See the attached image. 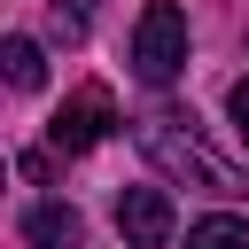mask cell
<instances>
[{"instance_id": "obj_1", "label": "cell", "mask_w": 249, "mask_h": 249, "mask_svg": "<svg viewBox=\"0 0 249 249\" xmlns=\"http://www.w3.org/2000/svg\"><path fill=\"white\" fill-rule=\"evenodd\" d=\"M140 156L163 179H187V187H210V195H249V179L226 156H210L202 132H195V117H179V109H148L140 117Z\"/></svg>"}, {"instance_id": "obj_2", "label": "cell", "mask_w": 249, "mask_h": 249, "mask_svg": "<svg viewBox=\"0 0 249 249\" xmlns=\"http://www.w3.org/2000/svg\"><path fill=\"white\" fill-rule=\"evenodd\" d=\"M132 70H140V86H171L187 70V16L171 0L140 8V23H132Z\"/></svg>"}, {"instance_id": "obj_3", "label": "cell", "mask_w": 249, "mask_h": 249, "mask_svg": "<svg viewBox=\"0 0 249 249\" xmlns=\"http://www.w3.org/2000/svg\"><path fill=\"white\" fill-rule=\"evenodd\" d=\"M109 132H117V101H109V86H78V93L54 109V124H47L54 156H86V148H101Z\"/></svg>"}, {"instance_id": "obj_4", "label": "cell", "mask_w": 249, "mask_h": 249, "mask_svg": "<svg viewBox=\"0 0 249 249\" xmlns=\"http://www.w3.org/2000/svg\"><path fill=\"white\" fill-rule=\"evenodd\" d=\"M117 233L132 249H163L171 241V195L163 187H124L117 195Z\"/></svg>"}, {"instance_id": "obj_5", "label": "cell", "mask_w": 249, "mask_h": 249, "mask_svg": "<svg viewBox=\"0 0 249 249\" xmlns=\"http://www.w3.org/2000/svg\"><path fill=\"white\" fill-rule=\"evenodd\" d=\"M23 241H31V249H78V241H86V218H78L70 202H31V210H23Z\"/></svg>"}, {"instance_id": "obj_6", "label": "cell", "mask_w": 249, "mask_h": 249, "mask_svg": "<svg viewBox=\"0 0 249 249\" xmlns=\"http://www.w3.org/2000/svg\"><path fill=\"white\" fill-rule=\"evenodd\" d=\"M0 62H8V86H16V93H31V86L47 78V54H39V39H8V47H0Z\"/></svg>"}, {"instance_id": "obj_7", "label": "cell", "mask_w": 249, "mask_h": 249, "mask_svg": "<svg viewBox=\"0 0 249 249\" xmlns=\"http://www.w3.org/2000/svg\"><path fill=\"white\" fill-rule=\"evenodd\" d=\"M187 249H249V218H195Z\"/></svg>"}, {"instance_id": "obj_8", "label": "cell", "mask_w": 249, "mask_h": 249, "mask_svg": "<svg viewBox=\"0 0 249 249\" xmlns=\"http://www.w3.org/2000/svg\"><path fill=\"white\" fill-rule=\"evenodd\" d=\"M47 23H54V39H62V47H78V39H86V23H93V0H54V16H47Z\"/></svg>"}, {"instance_id": "obj_9", "label": "cell", "mask_w": 249, "mask_h": 249, "mask_svg": "<svg viewBox=\"0 0 249 249\" xmlns=\"http://www.w3.org/2000/svg\"><path fill=\"white\" fill-rule=\"evenodd\" d=\"M226 109H233V132H241V148H249V78L226 93Z\"/></svg>"}]
</instances>
